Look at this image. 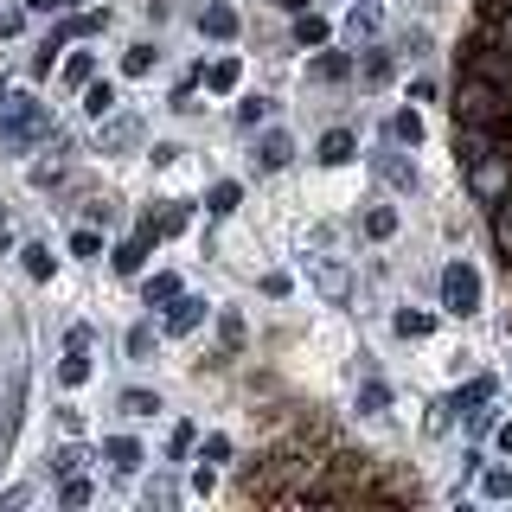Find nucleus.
<instances>
[{
    "label": "nucleus",
    "instance_id": "obj_37",
    "mask_svg": "<svg viewBox=\"0 0 512 512\" xmlns=\"http://www.w3.org/2000/svg\"><path fill=\"white\" fill-rule=\"evenodd\" d=\"M493 237H500V250L512 256V192L500 199V218H493Z\"/></svg>",
    "mask_w": 512,
    "mask_h": 512
},
{
    "label": "nucleus",
    "instance_id": "obj_6",
    "mask_svg": "<svg viewBox=\"0 0 512 512\" xmlns=\"http://www.w3.org/2000/svg\"><path fill=\"white\" fill-rule=\"evenodd\" d=\"M372 167H378V180H384V186H397V192H416V167H410V154L384 148V154H372Z\"/></svg>",
    "mask_w": 512,
    "mask_h": 512
},
{
    "label": "nucleus",
    "instance_id": "obj_34",
    "mask_svg": "<svg viewBox=\"0 0 512 512\" xmlns=\"http://www.w3.org/2000/svg\"><path fill=\"white\" fill-rule=\"evenodd\" d=\"M148 352H154V327H148V320H141V327H128V359H148Z\"/></svg>",
    "mask_w": 512,
    "mask_h": 512
},
{
    "label": "nucleus",
    "instance_id": "obj_27",
    "mask_svg": "<svg viewBox=\"0 0 512 512\" xmlns=\"http://www.w3.org/2000/svg\"><path fill=\"white\" fill-rule=\"evenodd\" d=\"M154 237V231H148ZM148 237H128V244L116 250V269H122V276H135V269H141V256H148Z\"/></svg>",
    "mask_w": 512,
    "mask_h": 512
},
{
    "label": "nucleus",
    "instance_id": "obj_46",
    "mask_svg": "<svg viewBox=\"0 0 512 512\" xmlns=\"http://www.w3.org/2000/svg\"><path fill=\"white\" fill-rule=\"evenodd\" d=\"M26 7H32V13H58L64 0H26Z\"/></svg>",
    "mask_w": 512,
    "mask_h": 512
},
{
    "label": "nucleus",
    "instance_id": "obj_41",
    "mask_svg": "<svg viewBox=\"0 0 512 512\" xmlns=\"http://www.w3.org/2000/svg\"><path fill=\"white\" fill-rule=\"evenodd\" d=\"M237 122H244V128H256V122H269V96H250V103L237 109Z\"/></svg>",
    "mask_w": 512,
    "mask_h": 512
},
{
    "label": "nucleus",
    "instance_id": "obj_19",
    "mask_svg": "<svg viewBox=\"0 0 512 512\" xmlns=\"http://www.w3.org/2000/svg\"><path fill=\"white\" fill-rule=\"evenodd\" d=\"M84 109H90L96 122H103L109 109H116V84H96V77H90V84H84Z\"/></svg>",
    "mask_w": 512,
    "mask_h": 512
},
{
    "label": "nucleus",
    "instance_id": "obj_16",
    "mask_svg": "<svg viewBox=\"0 0 512 512\" xmlns=\"http://www.w3.org/2000/svg\"><path fill=\"white\" fill-rule=\"evenodd\" d=\"M237 77H244V64H237V58H218L212 71H205V90H212V96H231Z\"/></svg>",
    "mask_w": 512,
    "mask_h": 512
},
{
    "label": "nucleus",
    "instance_id": "obj_28",
    "mask_svg": "<svg viewBox=\"0 0 512 512\" xmlns=\"http://www.w3.org/2000/svg\"><path fill=\"white\" fill-rule=\"evenodd\" d=\"M391 135L416 148V141H423V116H416V109H397V116H391Z\"/></svg>",
    "mask_w": 512,
    "mask_h": 512
},
{
    "label": "nucleus",
    "instance_id": "obj_10",
    "mask_svg": "<svg viewBox=\"0 0 512 512\" xmlns=\"http://www.w3.org/2000/svg\"><path fill=\"white\" fill-rule=\"evenodd\" d=\"M103 455H109V468H116V474H135L141 461H148V455H141V442H135V436H109V442H103Z\"/></svg>",
    "mask_w": 512,
    "mask_h": 512
},
{
    "label": "nucleus",
    "instance_id": "obj_43",
    "mask_svg": "<svg viewBox=\"0 0 512 512\" xmlns=\"http://www.w3.org/2000/svg\"><path fill=\"white\" fill-rule=\"evenodd\" d=\"M90 500V480H64V506H84Z\"/></svg>",
    "mask_w": 512,
    "mask_h": 512
},
{
    "label": "nucleus",
    "instance_id": "obj_8",
    "mask_svg": "<svg viewBox=\"0 0 512 512\" xmlns=\"http://www.w3.org/2000/svg\"><path fill=\"white\" fill-rule=\"evenodd\" d=\"M199 32H205V39H237V7H224V0H205Z\"/></svg>",
    "mask_w": 512,
    "mask_h": 512
},
{
    "label": "nucleus",
    "instance_id": "obj_39",
    "mask_svg": "<svg viewBox=\"0 0 512 512\" xmlns=\"http://www.w3.org/2000/svg\"><path fill=\"white\" fill-rule=\"evenodd\" d=\"M384 404H391V391H384V384L372 378V384H365V391H359V410H365V416H378Z\"/></svg>",
    "mask_w": 512,
    "mask_h": 512
},
{
    "label": "nucleus",
    "instance_id": "obj_40",
    "mask_svg": "<svg viewBox=\"0 0 512 512\" xmlns=\"http://www.w3.org/2000/svg\"><path fill=\"white\" fill-rule=\"evenodd\" d=\"M71 256H103V237H96V224H84V231L71 237Z\"/></svg>",
    "mask_w": 512,
    "mask_h": 512
},
{
    "label": "nucleus",
    "instance_id": "obj_15",
    "mask_svg": "<svg viewBox=\"0 0 512 512\" xmlns=\"http://www.w3.org/2000/svg\"><path fill=\"white\" fill-rule=\"evenodd\" d=\"M391 71H397V58H391V52H365V64H359L365 90H384V84H391Z\"/></svg>",
    "mask_w": 512,
    "mask_h": 512
},
{
    "label": "nucleus",
    "instance_id": "obj_13",
    "mask_svg": "<svg viewBox=\"0 0 512 512\" xmlns=\"http://www.w3.org/2000/svg\"><path fill=\"white\" fill-rule=\"evenodd\" d=\"M199 320H205V301L199 295H180V301H173V314H167V333H192Z\"/></svg>",
    "mask_w": 512,
    "mask_h": 512
},
{
    "label": "nucleus",
    "instance_id": "obj_12",
    "mask_svg": "<svg viewBox=\"0 0 512 512\" xmlns=\"http://www.w3.org/2000/svg\"><path fill=\"white\" fill-rule=\"evenodd\" d=\"M237 205H244V186H237V180H218L212 192H205V212H212V218H231Z\"/></svg>",
    "mask_w": 512,
    "mask_h": 512
},
{
    "label": "nucleus",
    "instance_id": "obj_4",
    "mask_svg": "<svg viewBox=\"0 0 512 512\" xmlns=\"http://www.w3.org/2000/svg\"><path fill=\"white\" fill-rule=\"evenodd\" d=\"M474 192H480V199H506V192H512V154L506 160H474Z\"/></svg>",
    "mask_w": 512,
    "mask_h": 512
},
{
    "label": "nucleus",
    "instance_id": "obj_26",
    "mask_svg": "<svg viewBox=\"0 0 512 512\" xmlns=\"http://www.w3.org/2000/svg\"><path fill=\"white\" fill-rule=\"evenodd\" d=\"M20 256H26V276H39V282H45V276H52V269H58V256L45 250V244H26Z\"/></svg>",
    "mask_w": 512,
    "mask_h": 512
},
{
    "label": "nucleus",
    "instance_id": "obj_22",
    "mask_svg": "<svg viewBox=\"0 0 512 512\" xmlns=\"http://www.w3.org/2000/svg\"><path fill=\"white\" fill-rule=\"evenodd\" d=\"M365 237H378V244L397 237V212H391V205H372V212H365Z\"/></svg>",
    "mask_w": 512,
    "mask_h": 512
},
{
    "label": "nucleus",
    "instance_id": "obj_5",
    "mask_svg": "<svg viewBox=\"0 0 512 512\" xmlns=\"http://www.w3.org/2000/svg\"><path fill=\"white\" fill-rule=\"evenodd\" d=\"M314 288H320L327 301H346V295H352V269L340 263V256H320V263H314Z\"/></svg>",
    "mask_w": 512,
    "mask_h": 512
},
{
    "label": "nucleus",
    "instance_id": "obj_29",
    "mask_svg": "<svg viewBox=\"0 0 512 512\" xmlns=\"http://www.w3.org/2000/svg\"><path fill=\"white\" fill-rule=\"evenodd\" d=\"M218 340H224V352H237V346H244V314H231V308H224V314H218Z\"/></svg>",
    "mask_w": 512,
    "mask_h": 512
},
{
    "label": "nucleus",
    "instance_id": "obj_17",
    "mask_svg": "<svg viewBox=\"0 0 512 512\" xmlns=\"http://www.w3.org/2000/svg\"><path fill=\"white\" fill-rule=\"evenodd\" d=\"M474 71H480V77H493V84H500V90L512 96V58H500V52H480V58H474Z\"/></svg>",
    "mask_w": 512,
    "mask_h": 512
},
{
    "label": "nucleus",
    "instance_id": "obj_3",
    "mask_svg": "<svg viewBox=\"0 0 512 512\" xmlns=\"http://www.w3.org/2000/svg\"><path fill=\"white\" fill-rule=\"evenodd\" d=\"M442 308L455 314V320H468L480 308V269L474 263H448L442 269Z\"/></svg>",
    "mask_w": 512,
    "mask_h": 512
},
{
    "label": "nucleus",
    "instance_id": "obj_48",
    "mask_svg": "<svg viewBox=\"0 0 512 512\" xmlns=\"http://www.w3.org/2000/svg\"><path fill=\"white\" fill-rule=\"evenodd\" d=\"M500 448H506V455H512V423H500Z\"/></svg>",
    "mask_w": 512,
    "mask_h": 512
},
{
    "label": "nucleus",
    "instance_id": "obj_35",
    "mask_svg": "<svg viewBox=\"0 0 512 512\" xmlns=\"http://www.w3.org/2000/svg\"><path fill=\"white\" fill-rule=\"evenodd\" d=\"M295 39H301V45H327V20H314V13H301V20H295Z\"/></svg>",
    "mask_w": 512,
    "mask_h": 512
},
{
    "label": "nucleus",
    "instance_id": "obj_38",
    "mask_svg": "<svg viewBox=\"0 0 512 512\" xmlns=\"http://www.w3.org/2000/svg\"><path fill=\"white\" fill-rule=\"evenodd\" d=\"M84 461H90V455H84V448L71 442V448H58V455H52V474H77V468H84Z\"/></svg>",
    "mask_w": 512,
    "mask_h": 512
},
{
    "label": "nucleus",
    "instance_id": "obj_24",
    "mask_svg": "<svg viewBox=\"0 0 512 512\" xmlns=\"http://www.w3.org/2000/svg\"><path fill=\"white\" fill-rule=\"evenodd\" d=\"M154 58H160L154 45H128V52H122V71H128V77H148V71H154Z\"/></svg>",
    "mask_w": 512,
    "mask_h": 512
},
{
    "label": "nucleus",
    "instance_id": "obj_2",
    "mask_svg": "<svg viewBox=\"0 0 512 512\" xmlns=\"http://www.w3.org/2000/svg\"><path fill=\"white\" fill-rule=\"evenodd\" d=\"M512 116V103H506V90L493 84V77H468V84L455 90V122H474V128H500Z\"/></svg>",
    "mask_w": 512,
    "mask_h": 512
},
{
    "label": "nucleus",
    "instance_id": "obj_25",
    "mask_svg": "<svg viewBox=\"0 0 512 512\" xmlns=\"http://www.w3.org/2000/svg\"><path fill=\"white\" fill-rule=\"evenodd\" d=\"M391 327L404 333V340H423V333L436 327V320H429V314H416V308H397V320H391Z\"/></svg>",
    "mask_w": 512,
    "mask_h": 512
},
{
    "label": "nucleus",
    "instance_id": "obj_7",
    "mask_svg": "<svg viewBox=\"0 0 512 512\" xmlns=\"http://www.w3.org/2000/svg\"><path fill=\"white\" fill-rule=\"evenodd\" d=\"M288 160H295V141H288L282 128H269V135L256 141V167H263V173H282Z\"/></svg>",
    "mask_w": 512,
    "mask_h": 512
},
{
    "label": "nucleus",
    "instance_id": "obj_1",
    "mask_svg": "<svg viewBox=\"0 0 512 512\" xmlns=\"http://www.w3.org/2000/svg\"><path fill=\"white\" fill-rule=\"evenodd\" d=\"M45 135H52L45 103L39 96L7 90V77H0V141H7V148H32V141H45Z\"/></svg>",
    "mask_w": 512,
    "mask_h": 512
},
{
    "label": "nucleus",
    "instance_id": "obj_44",
    "mask_svg": "<svg viewBox=\"0 0 512 512\" xmlns=\"http://www.w3.org/2000/svg\"><path fill=\"white\" fill-rule=\"evenodd\" d=\"M148 506H173V480H154V487H148Z\"/></svg>",
    "mask_w": 512,
    "mask_h": 512
},
{
    "label": "nucleus",
    "instance_id": "obj_14",
    "mask_svg": "<svg viewBox=\"0 0 512 512\" xmlns=\"http://www.w3.org/2000/svg\"><path fill=\"white\" fill-rule=\"evenodd\" d=\"M346 71H352V58H346V52H320V58L308 64V77H314V84H340Z\"/></svg>",
    "mask_w": 512,
    "mask_h": 512
},
{
    "label": "nucleus",
    "instance_id": "obj_9",
    "mask_svg": "<svg viewBox=\"0 0 512 512\" xmlns=\"http://www.w3.org/2000/svg\"><path fill=\"white\" fill-rule=\"evenodd\" d=\"M455 154L468 160V167H474V160H487V154H493V128H474V122H461V128H455Z\"/></svg>",
    "mask_w": 512,
    "mask_h": 512
},
{
    "label": "nucleus",
    "instance_id": "obj_21",
    "mask_svg": "<svg viewBox=\"0 0 512 512\" xmlns=\"http://www.w3.org/2000/svg\"><path fill=\"white\" fill-rule=\"evenodd\" d=\"M180 295H186L180 276H154V282H148V308H173Z\"/></svg>",
    "mask_w": 512,
    "mask_h": 512
},
{
    "label": "nucleus",
    "instance_id": "obj_31",
    "mask_svg": "<svg viewBox=\"0 0 512 512\" xmlns=\"http://www.w3.org/2000/svg\"><path fill=\"white\" fill-rule=\"evenodd\" d=\"M90 77H96V58L90 52H71V58H64V84H90Z\"/></svg>",
    "mask_w": 512,
    "mask_h": 512
},
{
    "label": "nucleus",
    "instance_id": "obj_18",
    "mask_svg": "<svg viewBox=\"0 0 512 512\" xmlns=\"http://www.w3.org/2000/svg\"><path fill=\"white\" fill-rule=\"evenodd\" d=\"M135 141H141V122L135 116H116V122L103 128V148H135Z\"/></svg>",
    "mask_w": 512,
    "mask_h": 512
},
{
    "label": "nucleus",
    "instance_id": "obj_23",
    "mask_svg": "<svg viewBox=\"0 0 512 512\" xmlns=\"http://www.w3.org/2000/svg\"><path fill=\"white\" fill-rule=\"evenodd\" d=\"M480 404H493V378H474V384H468V391H461V397H455L448 410H468V416H474Z\"/></svg>",
    "mask_w": 512,
    "mask_h": 512
},
{
    "label": "nucleus",
    "instance_id": "obj_30",
    "mask_svg": "<svg viewBox=\"0 0 512 512\" xmlns=\"http://www.w3.org/2000/svg\"><path fill=\"white\" fill-rule=\"evenodd\" d=\"M346 32H352V39H372V32H378V7H352L346 13Z\"/></svg>",
    "mask_w": 512,
    "mask_h": 512
},
{
    "label": "nucleus",
    "instance_id": "obj_42",
    "mask_svg": "<svg viewBox=\"0 0 512 512\" xmlns=\"http://www.w3.org/2000/svg\"><path fill=\"white\" fill-rule=\"evenodd\" d=\"M186 205H167V212H160V224H148V231H186Z\"/></svg>",
    "mask_w": 512,
    "mask_h": 512
},
{
    "label": "nucleus",
    "instance_id": "obj_11",
    "mask_svg": "<svg viewBox=\"0 0 512 512\" xmlns=\"http://www.w3.org/2000/svg\"><path fill=\"white\" fill-rule=\"evenodd\" d=\"M352 154H359V135H352V128H333V135L320 141V167H346Z\"/></svg>",
    "mask_w": 512,
    "mask_h": 512
},
{
    "label": "nucleus",
    "instance_id": "obj_20",
    "mask_svg": "<svg viewBox=\"0 0 512 512\" xmlns=\"http://www.w3.org/2000/svg\"><path fill=\"white\" fill-rule=\"evenodd\" d=\"M64 39H71V32H64V26H58V32H52V39H45V45H39V52H32V77H45V71H52V64H58V52H64Z\"/></svg>",
    "mask_w": 512,
    "mask_h": 512
},
{
    "label": "nucleus",
    "instance_id": "obj_32",
    "mask_svg": "<svg viewBox=\"0 0 512 512\" xmlns=\"http://www.w3.org/2000/svg\"><path fill=\"white\" fill-rule=\"evenodd\" d=\"M58 378H64V384H71V391H77V384H84V378H90V359H84V346H71V359H64V365H58Z\"/></svg>",
    "mask_w": 512,
    "mask_h": 512
},
{
    "label": "nucleus",
    "instance_id": "obj_45",
    "mask_svg": "<svg viewBox=\"0 0 512 512\" xmlns=\"http://www.w3.org/2000/svg\"><path fill=\"white\" fill-rule=\"evenodd\" d=\"M224 455H231V442H224V436H205V455L199 461H224Z\"/></svg>",
    "mask_w": 512,
    "mask_h": 512
},
{
    "label": "nucleus",
    "instance_id": "obj_47",
    "mask_svg": "<svg viewBox=\"0 0 512 512\" xmlns=\"http://www.w3.org/2000/svg\"><path fill=\"white\" fill-rule=\"evenodd\" d=\"M276 7H288V13H308V0H276Z\"/></svg>",
    "mask_w": 512,
    "mask_h": 512
},
{
    "label": "nucleus",
    "instance_id": "obj_36",
    "mask_svg": "<svg viewBox=\"0 0 512 512\" xmlns=\"http://www.w3.org/2000/svg\"><path fill=\"white\" fill-rule=\"evenodd\" d=\"M122 410H128V416H154L160 397H154V391H122Z\"/></svg>",
    "mask_w": 512,
    "mask_h": 512
},
{
    "label": "nucleus",
    "instance_id": "obj_33",
    "mask_svg": "<svg viewBox=\"0 0 512 512\" xmlns=\"http://www.w3.org/2000/svg\"><path fill=\"white\" fill-rule=\"evenodd\" d=\"M480 493H487V500H512V474L506 468H487V474H480Z\"/></svg>",
    "mask_w": 512,
    "mask_h": 512
}]
</instances>
